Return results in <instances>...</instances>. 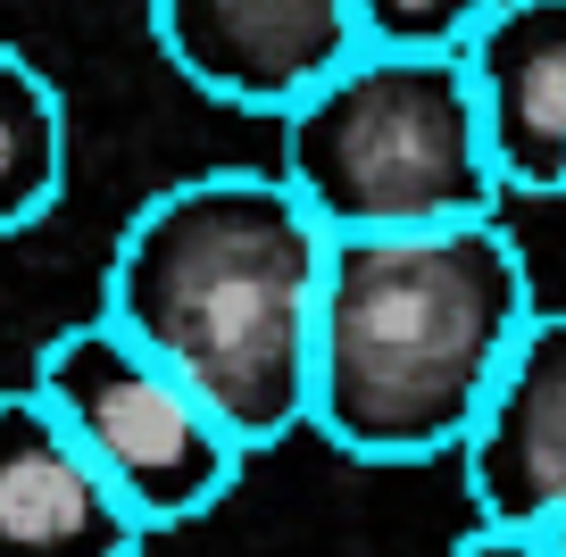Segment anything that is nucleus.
<instances>
[{
  "label": "nucleus",
  "mask_w": 566,
  "mask_h": 557,
  "mask_svg": "<svg viewBox=\"0 0 566 557\" xmlns=\"http://www.w3.org/2000/svg\"><path fill=\"white\" fill-rule=\"evenodd\" d=\"M325 250L334 233L283 167H209L125 217L101 316L176 366L259 458L308 424Z\"/></svg>",
  "instance_id": "1"
},
{
  "label": "nucleus",
  "mask_w": 566,
  "mask_h": 557,
  "mask_svg": "<svg viewBox=\"0 0 566 557\" xmlns=\"http://www.w3.org/2000/svg\"><path fill=\"white\" fill-rule=\"evenodd\" d=\"M533 325L525 250L500 217L334 233L308 433L358 466L459 458Z\"/></svg>",
  "instance_id": "2"
},
{
  "label": "nucleus",
  "mask_w": 566,
  "mask_h": 557,
  "mask_svg": "<svg viewBox=\"0 0 566 557\" xmlns=\"http://www.w3.org/2000/svg\"><path fill=\"white\" fill-rule=\"evenodd\" d=\"M283 183L325 217V233H400L500 217L509 183L492 167L467 59L358 51L283 108Z\"/></svg>",
  "instance_id": "3"
},
{
  "label": "nucleus",
  "mask_w": 566,
  "mask_h": 557,
  "mask_svg": "<svg viewBox=\"0 0 566 557\" xmlns=\"http://www.w3.org/2000/svg\"><path fill=\"white\" fill-rule=\"evenodd\" d=\"M34 391L59 408V424L92 450V466L125 491V507L150 533L200 524L250 466L242 433L108 316H84L42 341Z\"/></svg>",
  "instance_id": "4"
},
{
  "label": "nucleus",
  "mask_w": 566,
  "mask_h": 557,
  "mask_svg": "<svg viewBox=\"0 0 566 557\" xmlns=\"http://www.w3.org/2000/svg\"><path fill=\"white\" fill-rule=\"evenodd\" d=\"M150 34L167 67L226 108L283 117L342 59H358L350 0H150Z\"/></svg>",
  "instance_id": "5"
},
{
  "label": "nucleus",
  "mask_w": 566,
  "mask_h": 557,
  "mask_svg": "<svg viewBox=\"0 0 566 557\" xmlns=\"http://www.w3.org/2000/svg\"><path fill=\"white\" fill-rule=\"evenodd\" d=\"M150 524L34 383H0V557H142Z\"/></svg>",
  "instance_id": "6"
},
{
  "label": "nucleus",
  "mask_w": 566,
  "mask_h": 557,
  "mask_svg": "<svg viewBox=\"0 0 566 557\" xmlns=\"http://www.w3.org/2000/svg\"><path fill=\"white\" fill-rule=\"evenodd\" d=\"M475 524L533 533L566 507V308H533L509 375L492 383L475 433L459 450Z\"/></svg>",
  "instance_id": "7"
},
{
  "label": "nucleus",
  "mask_w": 566,
  "mask_h": 557,
  "mask_svg": "<svg viewBox=\"0 0 566 557\" xmlns=\"http://www.w3.org/2000/svg\"><path fill=\"white\" fill-rule=\"evenodd\" d=\"M459 59L500 183L525 200H566V0H492Z\"/></svg>",
  "instance_id": "8"
},
{
  "label": "nucleus",
  "mask_w": 566,
  "mask_h": 557,
  "mask_svg": "<svg viewBox=\"0 0 566 557\" xmlns=\"http://www.w3.org/2000/svg\"><path fill=\"white\" fill-rule=\"evenodd\" d=\"M59 192H67V101L18 42H0V242L42 225Z\"/></svg>",
  "instance_id": "9"
},
{
  "label": "nucleus",
  "mask_w": 566,
  "mask_h": 557,
  "mask_svg": "<svg viewBox=\"0 0 566 557\" xmlns=\"http://www.w3.org/2000/svg\"><path fill=\"white\" fill-rule=\"evenodd\" d=\"M358 42L367 51H442L459 59L475 25L492 18V0H350Z\"/></svg>",
  "instance_id": "10"
},
{
  "label": "nucleus",
  "mask_w": 566,
  "mask_h": 557,
  "mask_svg": "<svg viewBox=\"0 0 566 557\" xmlns=\"http://www.w3.org/2000/svg\"><path fill=\"white\" fill-rule=\"evenodd\" d=\"M450 557H549V549H542V533H516V524H475Z\"/></svg>",
  "instance_id": "11"
},
{
  "label": "nucleus",
  "mask_w": 566,
  "mask_h": 557,
  "mask_svg": "<svg viewBox=\"0 0 566 557\" xmlns=\"http://www.w3.org/2000/svg\"><path fill=\"white\" fill-rule=\"evenodd\" d=\"M533 533H542V549H549V557H566V507H558V516H542Z\"/></svg>",
  "instance_id": "12"
}]
</instances>
